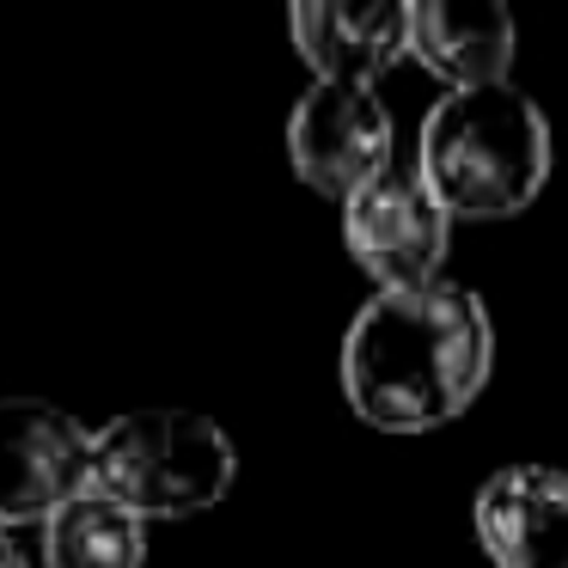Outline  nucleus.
Returning <instances> with one entry per match:
<instances>
[{"mask_svg":"<svg viewBox=\"0 0 568 568\" xmlns=\"http://www.w3.org/2000/svg\"><path fill=\"white\" fill-rule=\"evenodd\" d=\"M495 373V324L465 282L373 294L343 331V397L379 434L458 422Z\"/></svg>","mask_w":568,"mask_h":568,"instance_id":"nucleus-1","label":"nucleus"},{"mask_svg":"<svg viewBox=\"0 0 568 568\" xmlns=\"http://www.w3.org/2000/svg\"><path fill=\"white\" fill-rule=\"evenodd\" d=\"M550 116L519 87L446 92L422 116L416 178L453 221H507L550 184Z\"/></svg>","mask_w":568,"mask_h":568,"instance_id":"nucleus-2","label":"nucleus"},{"mask_svg":"<svg viewBox=\"0 0 568 568\" xmlns=\"http://www.w3.org/2000/svg\"><path fill=\"white\" fill-rule=\"evenodd\" d=\"M239 477L233 434L202 409H129L92 428L87 489L135 519H190L226 501Z\"/></svg>","mask_w":568,"mask_h":568,"instance_id":"nucleus-3","label":"nucleus"},{"mask_svg":"<svg viewBox=\"0 0 568 568\" xmlns=\"http://www.w3.org/2000/svg\"><path fill=\"white\" fill-rule=\"evenodd\" d=\"M343 245L361 270L373 275L379 294L397 287L440 282L446 245H453V214L428 196V184L416 178V165H392L373 184H361L343 202Z\"/></svg>","mask_w":568,"mask_h":568,"instance_id":"nucleus-4","label":"nucleus"},{"mask_svg":"<svg viewBox=\"0 0 568 568\" xmlns=\"http://www.w3.org/2000/svg\"><path fill=\"white\" fill-rule=\"evenodd\" d=\"M287 165L306 190L348 202L361 184L392 172V111L373 87H324L312 80L287 116Z\"/></svg>","mask_w":568,"mask_h":568,"instance_id":"nucleus-5","label":"nucleus"},{"mask_svg":"<svg viewBox=\"0 0 568 568\" xmlns=\"http://www.w3.org/2000/svg\"><path fill=\"white\" fill-rule=\"evenodd\" d=\"M92 477V428L43 397H0V531L43 526Z\"/></svg>","mask_w":568,"mask_h":568,"instance_id":"nucleus-6","label":"nucleus"},{"mask_svg":"<svg viewBox=\"0 0 568 568\" xmlns=\"http://www.w3.org/2000/svg\"><path fill=\"white\" fill-rule=\"evenodd\" d=\"M477 544L495 568H568V470L501 465L477 489Z\"/></svg>","mask_w":568,"mask_h":568,"instance_id":"nucleus-7","label":"nucleus"},{"mask_svg":"<svg viewBox=\"0 0 568 568\" xmlns=\"http://www.w3.org/2000/svg\"><path fill=\"white\" fill-rule=\"evenodd\" d=\"M287 38H294L300 62L324 87H373L409 55V7L404 0H367V7H343V0H300L287 13Z\"/></svg>","mask_w":568,"mask_h":568,"instance_id":"nucleus-8","label":"nucleus"},{"mask_svg":"<svg viewBox=\"0 0 568 568\" xmlns=\"http://www.w3.org/2000/svg\"><path fill=\"white\" fill-rule=\"evenodd\" d=\"M409 55L446 92L507 87L519 55V26L501 0H416L409 7Z\"/></svg>","mask_w":568,"mask_h":568,"instance_id":"nucleus-9","label":"nucleus"},{"mask_svg":"<svg viewBox=\"0 0 568 568\" xmlns=\"http://www.w3.org/2000/svg\"><path fill=\"white\" fill-rule=\"evenodd\" d=\"M148 562V519L104 495L80 489L43 519V568H141Z\"/></svg>","mask_w":568,"mask_h":568,"instance_id":"nucleus-10","label":"nucleus"},{"mask_svg":"<svg viewBox=\"0 0 568 568\" xmlns=\"http://www.w3.org/2000/svg\"><path fill=\"white\" fill-rule=\"evenodd\" d=\"M0 568H31L26 556H19V544H13V531H0Z\"/></svg>","mask_w":568,"mask_h":568,"instance_id":"nucleus-11","label":"nucleus"}]
</instances>
